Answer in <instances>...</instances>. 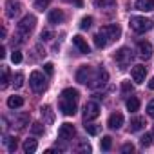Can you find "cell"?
<instances>
[{"label": "cell", "mask_w": 154, "mask_h": 154, "mask_svg": "<svg viewBox=\"0 0 154 154\" xmlns=\"http://www.w3.org/2000/svg\"><path fill=\"white\" fill-rule=\"evenodd\" d=\"M154 27V22L150 18H145V17H131V29L134 33H147Z\"/></svg>", "instance_id": "cell-1"}, {"label": "cell", "mask_w": 154, "mask_h": 154, "mask_svg": "<svg viewBox=\"0 0 154 154\" xmlns=\"http://www.w3.org/2000/svg\"><path fill=\"white\" fill-rule=\"evenodd\" d=\"M29 85H31V89H33L35 93H42V91H45L47 84H45V76H44V72H40V71H33L31 76H29Z\"/></svg>", "instance_id": "cell-2"}, {"label": "cell", "mask_w": 154, "mask_h": 154, "mask_svg": "<svg viewBox=\"0 0 154 154\" xmlns=\"http://www.w3.org/2000/svg\"><path fill=\"white\" fill-rule=\"evenodd\" d=\"M94 72H96V69H93L91 65H82L78 69V72H76V80L84 85H91V82L94 78Z\"/></svg>", "instance_id": "cell-3"}, {"label": "cell", "mask_w": 154, "mask_h": 154, "mask_svg": "<svg viewBox=\"0 0 154 154\" xmlns=\"http://www.w3.org/2000/svg\"><path fill=\"white\" fill-rule=\"evenodd\" d=\"M58 107H60L62 114H65V116H74L76 107H78V100H71V98H63V96H60V103H58Z\"/></svg>", "instance_id": "cell-4"}, {"label": "cell", "mask_w": 154, "mask_h": 154, "mask_svg": "<svg viewBox=\"0 0 154 154\" xmlns=\"http://www.w3.org/2000/svg\"><path fill=\"white\" fill-rule=\"evenodd\" d=\"M35 26H36V18L33 15H26L18 24V33L22 36H29V33L35 29Z\"/></svg>", "instance_id": "cell-5"}, {"label": "cell", "mask_w": 154, "mask_h": 154, "mask_svg": "<svg viewBox=\"0 0 154 154\" xmlns=\"http://www.w3.org/2000/svg\"><path fill=\"white\" fill-rule=\"evenodd\" d=\"M114 60H116V63L120 65V69H125V67L131 63V60H132V51H131L129 47H122V49L116 51Z\"/></svg>", "instance_id": "cell-6"}, {"label": "cell", "mask_w": 154, "mask_h": 154, "mask_svg": "<svg viewBox=\"0 0 154 154\" xmlns=\"http://www.w3.org/2000/svg\"><path fill=\"white\" fill-rule=\"evenodd\" d=\"M98 116H100V105L96 102H87L84 105V120L91 122V120H96Z\"/></svg>", "instance_id": "cell-7"}, {"label": "cell", "mask_w": 154, "mask_h": 154, "mask_svg": "<svg viewBox=\"0 0 154 154\" xmlns=\"http://www.w3.org/2000/svg\"><path fill=\"white\" fill-rule=\"evenodd\" d=\"M107 80H109V72H107L103 67H98V69H96V72H94V78H93V82H91V85H89V87H93V89L102 87V85H105V84H107Z\"/></svg>", "instance_id": "cell-8"}, {"label": "cell", "mask_w": 154, "mask_h": 154, "mask_svg": "<svg viewBox=\"0 0 154 154\" xmlns=\"http://www.w3.org/2000/svg\"><path fill=\"white\" fill-rule=\"evenodd\" d=\"M107 38H109V42H114V40H118L120 36H122V27L120 26H116V24H109V26H103L102 29H100Z\"/></svg>", "instance_id": "cell-9"}, {"label": "cell", "mask_w": 154, "mask_h": 154, "mask_svg": "<svg viewBox=\"0 0 154 154\" xmlns=\"http://www.w3.org/2000/svg\"><path fill=\"white\" fill-rule=\"evenodd\" d=\"M74 134H76V129H74L72 123H62L60 129H58V138H60L62 141H69V140H72Z\"/></svg>", "instance_id": "cell-10"}, {"label": "cell", "mask_w": 154, "mask_h": 154, "mask_svg": "<svg viewBox=\"0 0 154 154\" xmlns=\"http://www.w3.org/2000/svg\"><path fill=\"white\" fill-rule=\"evenodd\" d=\"M22 11V4L17 2V0H8V4H6V17L8 18H15L18 17Z\"/></svg>", "instance_id": "cell-11"}, {"label": "cell", "mask_w": 154, "mask_h": 154, "mask_svg": "<svg viewBox=\"0 0 154 154\" xmlns=\"http://www.w3.org/2000/svg\"><path fill=\"white\" fill-rule=\"evenodd\" d=\"M131 74H132V80H134L136 84H143V82H145V76H147V67L141 65V63H138V65L132 67Z\"/></svg>", "instance_id": "cell-12"}, {"label": "cell", "mask_w": 154, "mask_h": 154, "mask_svg": "<svg viewBox=\"0 0 154 154\" xmlns=\"http://www.w3.org/2000/svg\"><path fill=\"white\" fill-rule=\"evenodd\" d=\"M138 54H140V58L149 60L152 56V45H150V42H147V40L138 42Z\"/></svg>", "instance_id": "cell-13"}, {"label": "cell", "mask_w": 154, "mask_h": 154, "mask_svg": "<svg viewBox=\"0 0 154 154\" xmlns=\"http://www.w3.org/2000/svg\"><path fill=\"white\" fill-rule=\"evenodd\" d=\"M63 18H65V15H63V11H62V9H51V11H49V15H47V22H49V24H53V26L62 24V22H63Z\"/></svg>", "instance_id": "cell-14"}, {"label": "cell", "mask_w": 154, "mask_h": 154, "mask_svg": "<svg viewBox=\"0 0 154 154\" xmlns=\"http://www.w3.org/2000/svg\"><path fill=\"white\" fill-rule=\"evenodd\" d=\"M72 44L78 47V51H80V53H84V54H89V53H91L89 44H87V42H85V38H84V36H80V35L72 36Z\"/></svg>", "instance_id": "cell-15"}, {"label": "cell", "mask_w": 154, "mask_h": 154, "mask_svg": "<svg viewBox=\"0 0 154 154\" xmlns=\"http://www.w3.org/2000/svg\"><path fill=\"white\" fill-rule=\"evenodd\" d=\"M107 125H109L111 129L118 131V129L123 125V114H122V112H112V114L109 116V122H107Z\"/></svg>", "instance_id": "cell-16"}, {"label": "cell", "mask_w": 154, "mask_h": 154, "mask_svg": "<svg viewBox=\"0 0 154 154\" xmlns=\"http://www.w3.org/2000/svg\"><path fill=\"white\" fill-rule=\"evenodd\" d=\"M40 114H42V120H44V123L51 125V123L54 122V112H53L51 105H42V107H40Z\"/></svg>", "instance_id": "cell-17"}, {"label": "cell", "mask_w": 154, "mask_h": 154, "mask_svg": "<svg viewBox=\"0 0 154 154\" xmlns=\"http://www.w3.org/2000/svg\"><path fill=\"white\" fill-rule=\"evenodd\" d=\"M138 11H154V0H136Z\"/></svg>", "instance_id": "cell-18"}, {"label": "cell", "mask_w": 154, "mask_h": 154, "mask_svg": "<svg viewBox=\"0 0 154 154\" xmlns=\"http://www.w3.org/2000/svg\"><path fill=\"white\" fill-rule=\"evenodd\" d=\"M145 127V118H141V116H138V118H134V120H131V125H129V131L131 132H138V131H141Z\"/></svg>", "instance_id": "cell-19"}, {"label": "cell", "mask_w": 154, "mask_h": 154, "mask_svg": "<svg viewBox=\"0 0 154 154\" xmlns=\"http://www.w3.org/2000/svg\"><path fill=\"white\" fill-rule=\"evenodd\" d=\"M94 8L98 9H114L116 8V0H94Z\"/></svg>", "instance_id": "cell-20"}, {"label": "cell", "mask_w": 154, "mask_h": 154, "mask_svg": "<svg viewBox=\"0 0 154 154\" xmlns=\"http://www.w3.org/2000/svg\"><path fill=\"white\" fill-rule=\"evenodd\" d=\"M107 44H109V38H107L102 31H98V33L94 35V45H96L98 49H103Z\"/></svg>", "instance_id": "cell-21"}, {"label": "cell", "mask_w": 154, "mask_h": 154, "mask_svg": "<svg viewBox=\"0 0 154 154\" xmlns=\"http://www.w3.org/2000/svg\"><path fill=\"white\" fill-rule=\"evenodd\" d=\"M22 105H24V98H22V96L13 94V96L8 98V107H9V109H18V107H22Z\"/></svg>", "instance_id": "cell-22"}, {"label": "cell", "mask_w": 154, "mask_h": 154, "mask_svg": "<svg viewBox=\"0 0 154 154\" xmlns=\"http://www.w3.org/2000/svg\"><path fill=\"white\" fill-rule=\"evenodd\" d=\"M125 105H127V111H129V112H138V111H140V100H138L136 96H131Z\"/></svg>", "instance_id": "cell-23"}, {"label": "cell", "mask_w": 154, "mask_h": 154, "mask_svg": "<svg viewBox=\"0 0 154 154\" xmlns=\"http://www.w3.org/2000/svg\"><path fill=\"white\" fill-rule=\"evenodd\" d=\"M22 149H24L26 154H33L38 149V143H36V140H26L24 145H22Z\"/></svg>", "instance_id": "cell-24"}, {"label": "cell", "mask_w": 154, "mask_h": 154, "mask_svg": "<svg viewBox=\"0 0 154 154\" xmlns=\"http://www.w3.org/2000/svg\"><path fill=\"white\" fill-rule=\"evenodd\" d=\"M27 120H29V114H26V112H24V114H20L18 118H15V122H13V123H15V127L24 129V127H26V123H27Z\"/></svg>", "instance_id": "cell-25"}, {"label": "cell", "mask_w": 154, "mask_h": 154, "mask_svg": "<svg viewBox=\"0 0 154 154\" xmlns=\"http://www.w3.org/2000/svg\"><path fill=\"white\" fill-rule=\"evenodd\" d=\"M4 143L8 145V150H9V152H15L17 147H18V138H6Z\"/></svg>", "instance_id": "cell-26"}, {"label": "cell", "mask_w": 154, "mask_h": 154, "mask_svg": "<svg viewBox=\"0 0 154 154\" xmlns=\"http://www.w3.org/2000/svg\"><path fill=\"white\" fill-rule=\"evenodd\" d=\"M8 85H9V69L6 65H2V85H0V87L6 89Z\"/></svg>", "instance_id": "cell-27"}, {"label": "cell", "mask_w": 154, "mask_h": 154, "mask_svg": "<svg viewBox=\"0 0 154 154\" xmlns=\"http://www.w3.org/2000/svg\"><path fill=\"white\" fill-rule=\"evenodd\" d=\"M100 147H102V150H111V147H112V138H111V136H103L102 141H100Z\"/></svg>", "instance_id": "cell-28"}, {"label": "cell", "mask_w": 154, "mask_h": 154, "mask_svg": "<svg viewBox=\"0 0 154 154\" xmlns=\"http://www.w3.org/2000/svg\"><path fill=\"white\" fill-rule=\"evenodd\" d=\"M13 85H15V89H20L24 85V74L22 72H17L13 76Z\"/></svg>", "instance_id": "cell-29"}, {"label": "cell", "mask_w": 154, "mask_h": 154, "mask_svg": "<svg viewBox=\"0 0 154 154\" xmlns=\"http://www.w3.org/2000/svg\"><path fill=\"white\" fill-rule=\"evenodd\" d=\"M91 26H93V17H84V18L80 20V29H82V31H87Z\"/></svg>", "instance_id": "cell-30"}, {"label": "cell", "mask_w": 154, "mask_h": 154, "mask_svg": "<svg viewBox=\"0 0 154 154\" xmlns=\"http://www.w3.org/2000/svg\"><path fill=\"white\" fill-rule=\"evenodd\" d=\"M85 131H87V134H91V136H96V134L100 132V127H98V125H94V123H89V122H85Z\"/></svg>", "instance_id": "cell-31"}, {"label": "cell", "mask_w": 154, "mask_h": 154, "mask_svg": "<svg viewBox=\"0 0 154 154\" xmlns=\"http://www.w3.org/2000/svg\"><path fill=\"white\" fill-rule=\"evenodd\" d=\"M44 125H45V123H44ZM44 125H42L40 122H35V123L31 125V132H33V134H36V136L44 134Z\"/></svg>", "instance_id": "cell-32"}, {"label": "cell", "mask_w": 154, "mask_h": 154, "mask_svg": "<svg viewBox=\"0 0 154 154\" xmlns=\"http://www.w3.org/2000/svg\"><path fill=\"white\" fill-rule=\"evenodd\" d=\"M152 138H154V136H152V132H150V134H143V136L140 138L141 147H150V145H152Z\"/></svg>", "instance_id": "cell-33"}, {"label": "cell", "mask_w": 154, "mask_h": 154, "mask_svg": "<svg viewBox=\"0 0 154 154\" xmlns=\"http://www.w3.org/2000/svg\"><path fill=\"white\" fill-rule=\"evenodd\" d=\"M51 4V0H35V8L38 9V11H44V9H47V6Z\"/></svg>", "instance_id": "cell-34"}, {"label": "cell", "mask_w": 154, "mask_h": 154, "mask_svg": "<svg viewBox=\"0 0 154 154\" xmlns=\"http://www.w3.org/2000/svg\"><path fill=\"white\" fill-rule=\"evenodd\" d=\"M11 62H13V63H20V62H22V53H20L18 49H15V51L11 53Z\"/></svg>", "instance_id": "cell-35"}, {"label": "cell", "mask_w": 154, "mask_h": 154, "mask_svg": "<svg viewBox=\"0 0 154 154\" xmlns=\"http://www.w3.org/2000/svg\"><path fill=\"white\" fill-rule=\"evenodd\" d=\"M132 89H134V87H132L131 82H122V91H123V93H132Z\"/></svg>", "instance_id": "cell-36"}, {"label": "cell", "mask_w": 154, "mask_h": 154, "mask_svg": "<svg viewBox=\"0 0 154 154\" xmlns=\"http://www.w3.org/2000/svg\"><path fill=\"white\" fill-rule=\"evenodd\" d=\"M122 152H125V154H131V152H134V145H132V143H125V145L122 147Z\"/></svg>", "instance_id": "cell-37"}, {"label": "cell", "mask_w": 154, "mask_h": 154, "mask_svg": "<svg viewBox=\"0 0 154 154\" xmlns=\"http://www.w3.org/2000/svg\"><path fill=\"white\" fill-rule=\"evenodd\" d=\"M44 71H45V72H47V74H49V76H51V74H53V72H54V65H53V63H51V62H47V63H45V65H44Z\"/></svg>", "instance_id": "cell-38"}, {"label": "cell", "mask_w": 154, "mask_h": 154, "mask_svg": "<svg viewBox=\"0 0 154 154\" xmlns=\"http://www.w3.org/2000/svg\"><path fill=\"white\" fill-rule=\"evenodd\" d=\"M147 114H149L150 118H154V100L149 102V105H147Z\"/></svg>", "instance_id": "cell-39"}, {"label": "cell", "mask_w": 154, "mask_h": 154, "mask_svg": "<svg viewBox=\"0 0 154 154\" xmlns=\"http://www.w3.org/2000/svg\"><path fill=\"white\" fill-rule=\"evenodd\" d=\"M40 38L47 42V40H51V38H53V33H51V31H42V35H40Z\"/></svg>", "instance_id": "cell-40"}, {"label": "cell", "mask_w": 154, "mask_h": 154, "mask_svg": "<svg viewBox=\"0 0 154 154\" xmlns=\"http://www.w3.org/2000/svg\"><path fill=\"white\" fill-rule=\"evenodd\" d=\"M78 150H80V152H91V145H89V143H80Z\"/></svg>", "instance_id": "cell-41"}, {"label": "cell", "mask_w": 154, "mask_h": 154, "mask_svg": "<svg viewBox=\"0 0 154 154\" xmlns=\"http://www.w3.org/2000/svg\"><path fill=\"white\" fill-rule=\"evenodd\" d=\"M6 56V47H0V58Z\"/></svg>", "instance_id": "cell-42"}, {"label": "cell", "mask_w": 154, "mask_h": 154, "mask_svg": "<svg viewBox=\"0 0 154 154\" xmlns=\"http://www.w3.org/2000/svg\"><path fill=\"white\" fill-rule=\"evenodd\" d=\"M0 36H2V38H6V29H4V27L0 29Z\"/></svg>", "instance_id": "cell-43"}, {"label": "cell", "mask_w": 154, "mask_h": 154, "mask_svg": "<svg viewBox=\"0 0 154 154\" xmlns=\"http://www.w3.org/2000/svg\"><path fill=\"white\" fill-rule=\"evenodd\" d=\"M149 87H150V89H154V78H152V80L149 82Z\"/></svg>", "instance_id": "cell-44"}, {"label": "cell", "mask_w": 154, "mask_h": 154, "mask_svg": "<svg viewBox=\"0 0 154 154\" xmlns=\"http://www.w3.org/2000/svg\"><path fill=\"white\" fill-rule=\"evenodd\" d=\"M152 136H154V125H152Z\"/></svg>", "instance_id": "cell-45"}, {"label": "cell", "mask_w": 154, "mask_h": 154, "mask_svg": "<svg viewBox=\"0 0 154 154\" xmlns=\"http://www.w3.org/2000/svg\"><path fill=\"white\" fill-rule=\"evenodd\" d=\"M67 2H69V0H67Z\"/></svg>", "instance_id": "cell-46"}]
</instances>
